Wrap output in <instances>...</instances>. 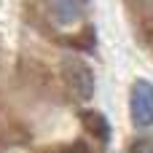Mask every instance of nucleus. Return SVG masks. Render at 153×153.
<instances>
[{"instance_id":"1","label":"nucleus","mask_w":153,"mask_h":153,"mask_svg":"<svg viewBox=\"0 0 153 153\" xmlns=\"http://www.w3.org/2000/svg\"><path fill=\"white\" fill-rule=\"evenodd\" d=\"M62 75H65V83L70 89V94L75 100H91L94 97V70L78 59V56H67L62 62Z\"/></svg>"},{"instance_id":"2","label":"nucleus","mask_w":153,"mask_h":153,"mask_svg":"<svg viewBox=\"0 0 153 153\" xmlns=\"http://www.w3.org/2000/svg\"><path fill=\"white\" fill-rule=\"evenodd\" d=\"M129 110H132L134 126H151L153 124V83L151 81H134Z\"/></svg>"},{"instance_id":"3","label":"nucleus","mask_w":153,"mask_h":153,"mask_svg":"<svg viewBox=\"0 0 153 153\" xmlns=\"http://www.w3.org/2000/svg\"><path fill=\"white\" fill-rule=\"evenodd\" d=\"M83 126H86V132H89L91 137H97L100 143H110V124H108V118H105L102 113L86 110V113H83Z\"/></svg>"},{"instance_id":"4","label":"nucleus","mask_w":153,"mask_h":153,"mask_svg":"<svg viewBox=\"0 0 153 153\" xmlns=\"http://www.w3.org/2000/svg\"><path fill=\"white\" fill-rule=\"evenodd\" d=\"M54 16L59 24H73L81 16V0H54Z\"/></svg>"},{"instance_id":"5","label":"nucleus","mask_w":153,"mask_h":153,"mask_svg":"<svg viewBox=\"0 0 153 153\" xmlns=\"http://www.w3.org/2000/svg\"><path fill=\"white\" fill-rule=\"evenodd\" d=\"M129 153H153V140H137Z\"/></svg>"},{"instance_id":"6","label":"nucleus","mask_w":153,"mask_h":153,"mask_svg":"<svg viewBox=\"0 0 153 153\" xmlns=\"http://www.w3.org/2000/svg\"><path fill=\"white\" fill-rule=\"evenodd\" d=\"M56 153H91V151H89L86 143H73V145H67V148H59Z\"/></svg>"}]
</instances>
